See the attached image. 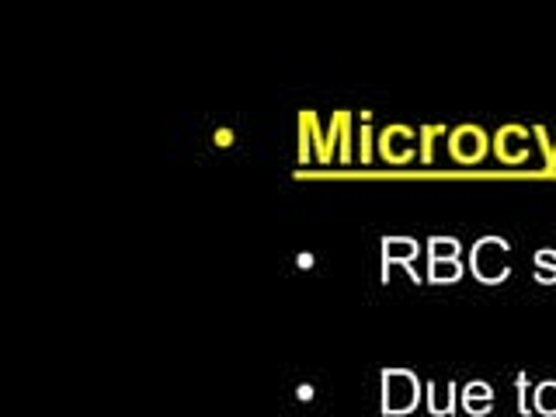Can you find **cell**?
Masks as SVG:
<instances>
[{
	"label": "cell",
	"mask_w": 556,
	"mask_h": 417,
	"mask_svg": "<svg viewBox=\"0 0 556 417\" xmlns=\"http://www.w3.org/2000/svg\"><path fill=\"white\" fill-rule=\"evenodd\" d=\"M379 153H382V161H390V164H407L417 153V132L410 126H390L379 136Z\"/></svg>",
	"instance_id": "obj_2"
},
{
	"label": "cell",
	"mask_w": 556,
	"mask_h": 417,
	"mask_svg": "<svg viewBox=\"0 0 556 417\" xmlns=\"http://www.w3.org/2000/svg\"><path fill=\"white\" fill-rule=\"evenodd\" d=\"M448 153L456 164H480L486 153V132L480 126H459L448 132Z\"/></svg>",
	"instance_id": "obj_1"
}]
</instances>
